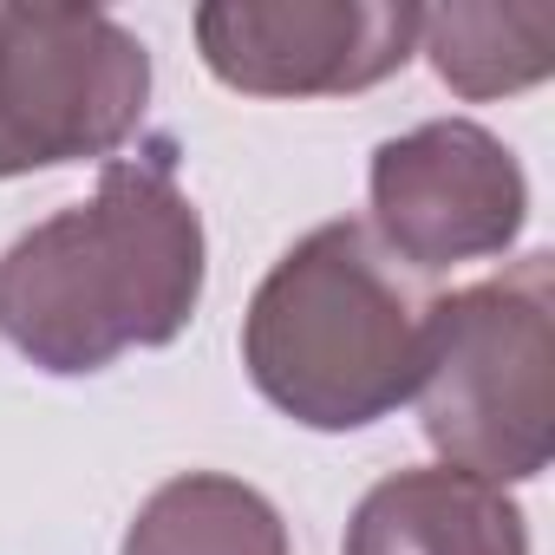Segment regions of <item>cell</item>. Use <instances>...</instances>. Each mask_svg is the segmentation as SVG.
<instances>
[{
  "label": "cell",
  "instance_id": "obj_1",
  "mask_svg": "<svg viewBox=\"0 0 555 555\" xmlns=\"http://www.w3.org/2000/svg\"><path fill=\"white\" fill-rule=\"evenodd\" d=\"M203 216L177 151L112 157L86 203L34 222L0 255V334L40 373L79 379L131 347H170L203 301Z\"/></svg>",
  "mask_w": 555,
  "mask_h": 555
},
{
  "label": "cell",
  "instance_id": "obj_2",
  "mask_svg": "<svg viewBox=\"0 0 555 555\" xmlns=\"http://www.w3.org/2000/svg\"><path fill=\"white\" fill-rule=\"evenodd\" d=\"M431 301L418 268L386 255L360 216L321 222L261 274L242 314V366L308 431L379 425L425 379Z\"/></svg>",
  "mask_w": 555,
  "mask_h": 555
},
{
  "label": "cell",
  "instance_id": "obj_3",
  "mask_svg": "<svg viewBox=\"0 0 555 555\" xmlns=\"http://www.w3.org/2000/svg\"><path fill=\"white\" fill-rule=\"evenodd\" d=\"M418 418L451 470L529 483L555 451V261L516 268L431 301Z\"/></svg>",
  "mask_w": 555,
  "mask_h": 555
},
{
  "label": "cell",
  "instance_id": "obj_4",
  "mask_svg": "<svg viewBox=\"0 0 555 555\" xmlns=\"http://www.w3.org/2000/svg\"><path fill=\"white\" fill-rule=\"evenodd\" d=\"M151 105V53L105 8L0 0V177L112 164Z\"/></svg>",
  "mask_w": 555,
  "mask_h": 555
},
{
  "label": "cell",
  "instance_id": "obj_5",
  "mask_svg": "<svg viewBox=\"0 0 555 555\" xmlns=\"http://www.w3.org/2000/svg\"><path fill=\"white\" fill-rule=\"evenodd\" d=\"M190 27L203 66L248 99L373 92L418 53L412 0H209Z\"/></svg>",
  "mask_w": 555,
  "mask_h": 555
},
{
  "label": "cell",
  "instance_id": "obj_6",
  "mask_svg": "<svg viewBox=\"0 0 555 555\" xmlns=\"http://www.w3.org/2000/svg\"><path fill=\"white\" fill-rule=\"evenodd\" d=\"M366 190V229L418 274L503 255L529 222V177L477 118H431L405 138H386L373 151Z\"/></svg>",
  "mask_w": 555,
  "mask_h": 555
},
{
  "label": "cell",
  "instance_id": "obj_7",
  "mask_svg": "<svg viewBox=\"0 0 555 555\" xmlns=\"http://www.w3.org/2000/svg\"><path fill=\"white\" fill-rule=\"evenodd\" d=\"M340 555H529V522L496 483L418 464L360 496Z\"/></svg>",
  "mask_w": 555,
  "mask_h": 555
},
{
  "label": "cell",
  "instance_id": "obj_8",
  "mask_svg": "<svg viewBox=\"0 0 555 555\" xmlns=\"http://www.w3.org/2000/svg\"><path fill=\"white\" fill-rule=\"evenodd\" d=\"M118 555H295L288 522L255 483L222 470H183L157 483Z\"/></svg>",
  "mask_w": 555,
  "mask_h": 555
},
{
  "label": "cell",
  "instance_id": "obj_9",
  "mask_svg": "<svg viewBox=\"0 0 555 555\" xmlns=\"http://www.w3.org/2000/svg\"><path fill=\"white\" fill-rule=\"evenodd\" d=\"M418 47L457 99L529 92L555 66L548 8H418Z\"/></svg>",
  "mask_w": 555,
  "mask_h": 555
}]
</instances>
